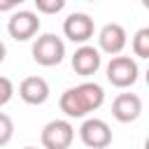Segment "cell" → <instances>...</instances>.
<instances>
[{
  "mask_svg": "<svg viewBox=\"0 0 149 149\" xmlns=\"http://www.w3.org/2000/svg\"><path fill=\"white\" fill-rule=\"evenodd\" d=\"M105 102V91L95 81H81L79 86L65 88L58 105L61 112L70 119H84L88 112H95Z\"/></svg>",
  "mask_w": 149,
  "mask_h": 149,
  "instance_id": "1",
  "label": "cell"
},
{
  "mask_svg": "<svg viewBox=\"0 0 149 149\" xmlns=\"http://www.w3.org/2000/svg\"><path fill=\"white\" fill-rule=\"evenodd\" d=\"M79 140L88 149H107L112 144V128L102 119H86L79 128Z\"/></svg>",
  "mask_w": 149,
  "mask_h": 149,
  "instance_id": "6",
  "label": "cell"
},
{
  "mask_svg": "<svg viewBox=\"0 0 149 149\" xmlns=\"http://www.w3.org/2000/svg\"><path fill=\"white\" fill-rule=\"evenodd\" d=\"M133 54L137 58H149V28H140L133 35Z\"/></svg>",
  "mask_w": 149,
  "mask_h": 149,
  "instance_id": "12",
  "label": "cell"
},
{
  "mask_svg": "<svg viewBox=\"0 0 149 149\" xmlns=\"http://www.w3.org/2000/svg\"><path fill=\"white\" fill-rule=\"evenodd\" d=\"M102 65V56L95 47L91 44H81L74 54H72V70L79 74V77H91L100 70Z\"/></svg>",
  "mask_w": 149,
  "mask_h": 149,
  "instance_id": "9",
  "label": "cell"
},
{
  "mask_svg": "<svg viewBox=\"0 0 149 149\" xmlns=\"http://www.w3.org/2000/svg\"><path fill=\"white\" fill-rule=\"evenodd\" d=\"M26 0H0V12H12L19 5H23Z\"/></svg>",
  "mask_w": 149,
  "mask_h": 149,
  "instance_id": "16",
  "label": "cell"
},
{
  "mask_svg": "<svg viewBox=\"0 0 149 149\" xmlns=\"http://www.w3.org/2000/svg\"><path fill=\"white\" fill-rule=\"evenodd\" d=\"M142 5H144V7H149V0H142Z\"/></svg>",
  "mask_w": 149,
  "mask_h": 149,
  "instance_id": "18",
  "label": "cell"
},
{
  "mask_svg": "<svg viewBox=\"0 0 149 149\" xmlns=\"http://www.w3.org/2000/svg\"><path fill=\"white\" fill-rule=\"evenodd\" d=\"M126 28L121 23H105L98 33V51H105L109 56H116L126 47Z\"/></svg>",
  "mask_w": 149,
  "mask_h": 149,
  "instance_id": "8",
  "label": "cell"
},
{
  "mask_svg": "<svg viewBox=\"0 0 149 149\" xmlns=\"http://www.w3.org/2000/svg\"><path fill=\"white\" fill-rule=\"evenodd\" d=\"M107 72V81L116 88H128L137 81L140 77V68H137V61L130 58V56H112V61L107 63L105 68Z\"/></svg>",
  "mask_w": 149,
  "mask_h": 149,
  "instance_id": "3",
  "label": "cell"
},
{
  "mask_svg": "<svg viewBox=\"0 0 149 149\" xmlns=\"http://www.w3.org/2000/svg\"><path fill=\"white\" fill-rule=\"evenodd\" d=\"M33 2H35L37 12H42V14H58V12H63L68 0H33Z\"/></svg>",
  "mask_w": 149,
  "mask_h": 149,
  "instance_id": "14",
  "label": "cell"
},
{
  "mask_svg": "<svg viewBox=\"0 0 149 149\" xmlns=\"http://www.w3.org/2000/svg\"><path fill=\"white\" fill-rule=\"evenodd\" d=\"M142 114V98L137 93H119L112 102V116L121 123H130Z\"/></svg>",
  "mask_w": 149,
  "mask_h": 149,
  "instance_id": "10",
  "label": "cell"
},
{
  "mask_svg": "<svg viewBox=\"0 0 149 149\" xmlns=\"http://www.w3.org/2000/svg\"><path fill=\"white\" fill-rule=\"evenodd\" d=\"M37 30H40V19H37V14L30 12V9H19V12H14V14L9 16V21H7V33H9V37H14L16 42H28V40H33V37L37 35Z\"/></svg>",
  "mask_w": 149,
  "mask_h": 149,
  "instance_id": "5",
  "label": "cell"
},
{
  "mask_svg": "<svg viewBox=\"0 0 149 149\" xmlns=\"http://www.w3.org/2000/svg\"><path fill=\"white\" fill-rule=\"evenodd\" d=\"M65 58V42L54 35V33H44L35 40L33 44V61L37 65H44V68H54L58 65L61 61Z\"/></svg>",
  "mask_w": 149,
  "mask_h": 149,
  "instance_id": "2",
  "label": "cell"
},
{
  "mask_svg": "<svg viewBox=\"0 0 149 149\" xmlns=\"http://www.w3.org/2000/svg\"><path fill=\"white\" fill-rule=\"evenodd\" d=\"M12 137H14V121H12L9 114L0 112V147L9 144Z\"/></svg>",
  "mask_w": 149,
  "mask_h": 149,
  "instance_id": "13",
  "label": "cell"
},
{
  "mask_svg": "<svg viewBox=\"0 0 149 149\" xmlns=\"http://www.w3.org/2000/svg\"><path fill=\"white\" fill-rule=\"evenodd\" d=\"M12 95H14V84H12V79L0 77V107L7 105V102L12 100Z\"/></svg>",
  "mask_w": 149,
  "mask_h": 149,
  "instance_id": "15",
  "label": "cell"
},
{
  "mask_svg": "<svg viewBox=\"0 0 149 149\" xmlns=\"http://www.w3.org/2000/svg\"><path fill=\"white\" fill-rule=\"evenodd\" d=\"M49 84L44 77H26L19 84V95L28 105H44L49 100Z\"/></svg>",
  "mask_w": 149,
  "mask_h": 149,
  "instance_id": "11",
  "label": "cell"
},
{
  "mask_svg": "<svg viewBox=\"0 0 149 149\" xmlns=\"http://www.w3.org/2000/svg\"><path fill=\"white\" fill-rule=\"evenodd\" d=\"M40 140L44 149H70L74 140V126L68 119H54L42 128Z\"/></svg>",
  "mask_w": 149,
  "mask_h": 149,
  "instance_id": "4",
  "label": "cell"
},
{
  "mask_svg": "<svg viewBox=\"0 0 149 149\" xmlns=\"http://www.w3.org/2000/svg\"><path fill=\"white\" fill-rule=\"evenodd\" d=\"M5 56H7V47H5V42L0 40V63L5 61Z\"/></svg>",
  "mask_w": 149,
  "mask_h": 149,
  "instance_id": "17",
  "label": "cell"
},
{
  "mask_svg": "<svg viewBox=\"0 0 149 149\" xmlns=\"http://www.w3.org/2000/svg\"><path fill=\"white\" fill-rule=\"evenodd\" d=\"M23 149H37V147H23Z\"/></svg>",
  "mask_w": 149,
  "mask_h": 149,
  "instance_id": "19",
  "label": "cell"
},
{
  "mask_svg": "<svg viewBox=\"0 0 149 149\" xmlns=\"http://www.w3.org/2000/svg\"><path fill=\"white\" fill-rule=\"evenodd\" d=\"M88 2H95V0H88Z\"/></svg>",
  "mask_w": 149,
  "mask_h": 149,
  "instance_id": "20",
  "label": "cell"
},
{
  "mask_svg": "<svg viewBox=\"0 0 149 149\" xmlns=\"http://www.w3.org/2000/svg\"><path fill=\"white\" fill-rule=\"evenodd\" d=\"M95 33V23L88 14L84 12H74L70 14L65 21H63V35L70 40V42H77V44H86Z\"/></svg>",
  "mask_w": 149,
  "mask_h": 149,
  "instance_id": "7",
  "label": "cell"
}]
</instances>
